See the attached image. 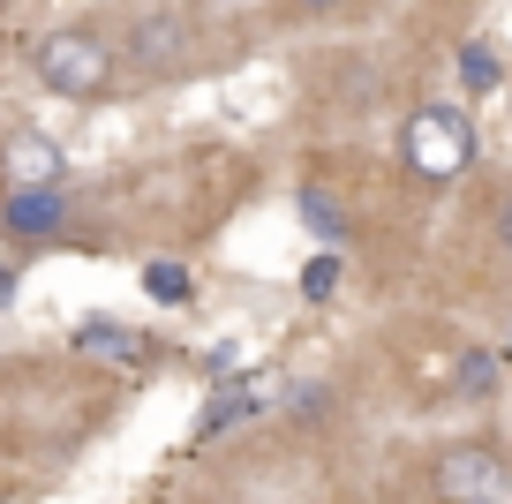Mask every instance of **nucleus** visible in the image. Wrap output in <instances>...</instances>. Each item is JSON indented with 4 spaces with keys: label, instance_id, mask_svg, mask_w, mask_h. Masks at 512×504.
I'll list each match as a JSON object with an SVG mask.
<instances>
[{
    "label": "nucleus",
    "instance_id": "obj_6",
    "mask_svg": "<svg viewBox=\"0 0 512 504\" xmlns=\"http://www.w3.org/2000/svg\"><path fill=\"white\" fill-rule=\"evenodd\" d=\"M68 347H76V354H91V362H113V369H144V362H159V339L128 331L121 316H83Z\"/></svg>",
    "mask_w": 512,
    "mask_h": 504
},
{
    "label": "nucleus",
    "instance_id": "obj_1",
    "mask_svg": "<svg viewBox=\"0 0 512 504\" xmlns=\"http://www.w3.org/2000/svg\"><path fill=\"white\" fill-rule=\"evenodd\" d=\"M475 151H482V136H475V113L467 106L430 98V106H415L400 121V166L415 181H460L475 166Z\"/></svg>",
    "mask_w": 512,
    "mask_h": 504
},
{
    "label": "nucleus",
    "instance_id": "obj_17",
    "mask_svg": "<svg viewBox=\"0 0 512 504\" xmlns=\"http://www.w3.org/2000/svg\"><path fill=\"white\" fill-rule=\"evenodd\" d=\"M505 362H512V316H505Z\"/></svg>",
    "mask_w": 512,
    "mask_h": 504
},
{
    "label": "nucleus",
    "instance_id": "obj_12",
    "mask_svg": "<svg viewBox=\"0 0 512 504\" xmlns=\"http://www.w3.org/2000/svg\"><path fill=\"white\" fill-rule=\"evenodd\" d=\"M302 219L317 226V234H347V211H339L324 189H302Z\"/></svg>",
    "mask_w": 512,
    "mask_h": 504
},
{
    "label": "nucleus",
    "instance_id": "obj_7",
    "mask_svg": "<svg viewBox=\"0 0 512 504\" xmlns=\"http://www.w3.org/2000/svg\"><path fill=\"white\" fill-rule=\"evenodd\" d=\"M264 392H272L264 377H234V384H219V392H211V407H204V422H196V429H204V437H211V429H234L241 414H256V407H264Z\"/></svg>",
    "mask_w": 512,
    "mask_h": 504
},
{
    "label": "nucleus",
    "instance_id": "obj_5",
    "mask_svg": "<svg viewBox=\"0 0 512 504\" xmlns=\"http://www.w3.org/2000/svg\"><path fill=\"white\" fill-rule=\"evenodd\" d=\"M0 234L8 241H61L68 234V196L61 189H8L0 196Z\"/></svg>",
    "mask_w": 512,
    "mask_h": 504
},
{
    "label": "nucleus",
    "instance_id": "obj_8",
    "mask_svg": "<svg viewBox=\"0 0 512 504\" xmlns=\"http://www.w3.org/2000/svg\"><path fill=\"white\" fill-rule=\"evenodd\" d=\"M8 158H16V189H61V151H53L46 136H16L8 143Z\"/></svg>",
    "mask_w": 512,
    "mask_h": 504
},
{
    "label": "nucleus",
    "instance_id": "obj_18",
    "mask_svg": "<svg viewBox=\"0 0 512 504\" xmlns=\"http://www.w3.org/2000/svg\"><path fill=\"white\" fill-rule=\"evenodd\" d=\"M226 8H234V0H226Z\"/></svg>",
    "mask_w": 512,
    "mask_h": 504
},
{
    "label": "nucleus",
    "instance_id": "obj_2",
    "mask_svg": "<svg viewBox=\"0 0 512 504\" xmlns=\"http://www.w3.org/2000/svg\"><path fill=\"white\" fill-rule=\"evenodd\" d=\"M31 68L38 83H46L53 98H106L113 91V46L91 31V23H61V31H46L31 46Z\"/></svg>",
    "mask_w": 512,
    "mask_h": 504
},
{
    "label": "nucleus",
    "instance_id": "obj_16",
    "mask_svg": "<svg viewBox=\"0 0 512 504\" xmlns=\"http://www.w3.org/2000/svg\"><path fill=\"white\" fill-rule=\"evenodd\" d=\"M294 8H309V16H317V8H339V0H294Z\"/></svg>",
    "mask_w": 512,
    "mask_h": 504
},
{
    "label": "nucleus",
    "instance_id": "obj_9",
    "mask_svg": "<svg viewBox=\"0 0 512 504\" xmlns=\"http://www.w3.org/2000/svg\"><path fill=\"white\" fill-rule=\"evenodd\" d=\"M452 392H460V399H497V354L460 347V362H452Z\"/></svg>",
    "mask_w": 512,
    "mask_h": 504
},
{
    "label": "nucleus",
    "instance_id": "obj_15",
    "mask_svg": "<svg viewBox=\"0 0 512 504\" xmlns=\"http://www.w3.org/2000/svg\"><path fill=\"white\" fill-rule=\"evenodd\" d=\"M8 301H16V271L0 264V309H8Z\"/></svg>",
    "mask_w": 512,
    "mask_h": 504
},
{
    "label": "nucleus",
    "instance_id": "obj_13",
    "mask_svg": "<svg viewBox=\"0 0 512 504\" xmlns=\"http://www.w3.org/2000/svg\"><path fill=\"white\" fill-rule=\"evenodd\" d=\"M332 294H339V256L302 264V301H332Z\"/></svg>",
    "mask_w": 512,
    "mask_h": 504
},
{
    "label": "nucleus",
    "instance_id": "obj_4",
    "mask_svg": "<svg viewBox=\"0 0 512 504\" xmlns=\"http://www.w3.org/2000/svg\"><path fill=\"white\" fill-rule=\"evenodd\" d=\"M128 53H136V68H151V76H181V68H196L189 23H181L174 8H144L136 31H128Z\"/></svg>",
    "mask_w": 512,
    "mask_h": 504
},
{
    "label": "nucleus",
    "instance_id": "obj_11",
    "mask_svg": "<svg viewBox=\"0 0 512 504\" xmlns=\"http://www.w3.org/2000/svg\"><path fill=\"white\" fill-rule=\"evenodd\" d=\"M460 76H467V91H490V83H497V53L482 46V38L460 46Z\"/></svg>",
    "mask_w": 512,
    "mask_h": 504
},
{
    "label": "nucleus",
    "instance_id": "obj_14",
    "mask_svg": "<svg viewBox=\"0 0 512 504\" xmlns=\"http://www.w3.org/2000/svg\"><path fill=\"white\" fill-rule=\"evenodd\" d=\"M497 241H505V256H512V189H497Z\"/></svg>",
    "mask_w": 512,
    "mask_h": 504
},
{
    "label": "nucleus",
    "instance_id": "obj_10",
    "mask_svg": "<svg viewBox=\"0 0 512 504\" xmlns=\"http://www.w3.org/2000/svg\"><path fill=\"white\" fill-rule=\"evenodd\" d=\"M144 294L166 301V309H181V301L196 294V286H189V264H151V271H144Z\"/></svg>",
    "mask_w": 512,
    "mask_h": 504
},
{
    "label": "nucleus",
    "instance_id": "obj_19",
    "mask_svg": "<svg viewBox=\"0 0 512 504\" xmlns=\"http://www.w3.org/2000/svg\"><path fill=\"white\" fill-rule=\"evenodd\" d=\"M0 8H8V0H0Z\"/></svg>",
    "mask_w": 512,
    "mask_h": 504
},
{
    "label": "nucleus",
    "instance_id": "obj_3",
    "mask_svg": "<svg viewBox=\"0 0 512 504\" xmlns=\"http://www.w3.org/2000/svg\"><path fill=\"white\" fill-rule=\"evenodd\" d=\"M430 497L437 504H512V459L490 437L445 444L430 459Z\"/></svg>",
    "mask_w": 512,
    "mask_h": 504
}]
</instances>
